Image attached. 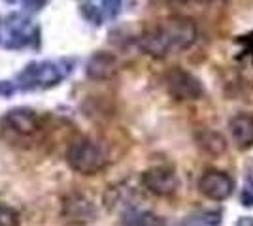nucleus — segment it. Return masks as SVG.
Instances as JSON below:
<instances>
[{
	"mask_svg": "<svg viewBox=\"0 0 253 226\" xmlns=\"http://www.w3.org/2000/svg\"><path fill=\"white\" fill-rule=\"evenodd\" d=\"M232 141L240 151H248L253 147V115L250 113H236L229 121Z\"/></svg>",
	"mask_w": 253,
	"mask_h": 226,
	"instance_id": "6",
	"label": "nucleus"
},
{
	"mask_svg": "<svg viewBox=\"0 0 253 226\" xmlns=\"http://www.w3.org/2000/svg\"><path fill=\"white\" fill-rule=\"evenodd\" d=\"M236 43H238V47L242 49L244 57H250L253 61V31L248 34H244V36H238V38H236Z\"/></svg>",
	"mask_w": 253,
	"mask_h": 226,
	"instance_id": "10",
	"label": "nucleus"
},
{
	"mask_svg": "<svg viewBox=\"0 0 253 226\" xmlns=\"http://www.w3.org/2000/svg\"><path fill=\"white\" fill-rule=\"evenodd\" d=\"M142 181H144V187L155 196H172L179 187L176 172L172 168H165V166H157V168L144 172Z\"/></svg>",
	"mask_w": 253,
	"mask_h": 226,
	"instance_id": "5",
	"label": "nucleus"
},
{
	"mask_svg": "<svg viewBox=\"0 0 253 226\" xmlns=\"http://www.w3.org/2000/svg\"><path fill=\"white\" fill-rule=\"evenodd\" d=\"M202 223L208 226H219L223 223V213L219 209H210L202 213Z\"/></svg>",
	"mask_w": 253,
	"mask_h": 226,
	"instance_id": "11",
	"label": "nucleus"
},
{
	"mask_svg": "<svg viewBox=\"0 0 253 226\" xmlns=\"http://www.w3.org/2000/svg\"><path fill=\"white\" fill-rule=\"evenodd\" d=\"M246 181H248V187L253 189V162H248V173H246Z\"/></svg>",
	"mask_w": 253,
	"mask_h": 226,
	"instance_id": "13",
	"label": "nucleus"
},
{
	"mask_svg": "<svg viewBox=\"0 0 253 226\" xmlns=\"http://www.w3.org/2000/svg\"><path fill=\"white\" fill-rule=\"evenodd\" d=\"M68 162L78 172L91 175V173H96L106 168L108 153L98 141L91 140V138H82L70 145Z\"/></svg>",
	"mask_w": 253,
	"mask_h": 226,
	"instance_id": "2",
	"label": "nucleus"
},
{
	"mask_svg": "<svg viewBox=\"0 0 253 226\" xmlns=\"http://www.w3.org/2000/svg\"><path fill=\"white\" fill-rule=\"evenodd\" d=\"M167 89H169L170 97L176 100H199L204 95L201 81L191 72L181 70V68H174L169 72Z\"/></svg>",
	"mask_w": 253,
	"mask_h": 226,
	"instance_id": "3",
	"label": "nucleus"
},
{
	"mask_svg": "<svg viewBox=\"0 0 253 226\" xmlns=\"http://www.w3.org/2000/svg\"><path fill=\"white\" fill-rule=\"evenodd\" d=\"M19 225V215L6 207V205H0V226H17Z\"/></svg>",
	"mask_w": 253,
	"mask_h": 226,
	"instance_id": "8",
	"label": "nucleus"
},
{
	"mask_svg": "<svg viewBox=\"0 0 253 226\" xmlns=\"http://www.w3.org/2000/svg\"><path fill=\"white\" fill-rule=\"evenodd\" d=\"M197 143L206 155H211V157H221L223 153H227V140L217 130H202V132H199L197 134Z\"/></svg>",
	"mask_w": 253,
	"mask_h": 226,
	"instance_id": "7",
	"label": "nucleus"
},
{
	"mask_svg": "<svg viewBox=\"0 0 253 226\" xmlns=\"http://www.w3.org/2000/svg\"><path fill=\"white\" fill-rule=\"evenodd\" d=\"M197 25L187 17H176L165 21L146 32L140 40V47L151 57H167L191 47L197 40Z\"/></svg>",
	"mask_w": 253,
	"mask_h": 226,
	"instance_id": "1",
	"label": "nucleus"
},
{
	"mask_svg": "<svg viewBox=\"0 0 253 226\" xmlns=\"http://www.w3.org/2000/svg\"><path fill=\"white\" fill-rule=\"evenodd\" d=\"M236 226H253V219L252 217H240Z\"/></svg>",
	"mask_w": 253,
	"mask_h": 226,
	"instance_id": "14",
	"label": "nucleus"
},
{
	"mask_svg": "<svg viewBox=\"0 0 253 226\" xmlns=\"http://www.w3.org/2000/svg\"><path fill=\"white\" fill-rule=\"evenodd\" d=\"M134 226H165V221L153 213H140L134 219Z\"/></svg>",
	"mask_w": 253,
	"mask_h": 226,
	"instance_id": "9",
	"label": "nucleus"
},
{
	"mask_svg": "<svg viewBox=\"0 0 253 226\" xmlns=\"http://www.w3.org/2000/svg\"><path fill=\"white\" fill-rule=\"evenodd\" d=\"M240 202L244 207H253V189L252 187H244L242 193H240Z\"/></svg>",
	"mask_w": 253,
	"mask_h": 226,
	"instance_id": "12",
	"label": "nucleus"
},
{
	"mask_svg": "<svg viewBox=\"0 0 253 226\" xmlns=\"http://www.w3.org/2000/svg\"><path fill=\"white\" fill-rule=\"evenodd\" d=\"M199 191L202 196L213 202H225L234 193V181L227 172L206 170L199 179Z\"/></svg>",
	"mask_w": 253,
	"mask_h": 226,
	"instance_id": "4",
	"label": "nucleus"
}]
</instances>
